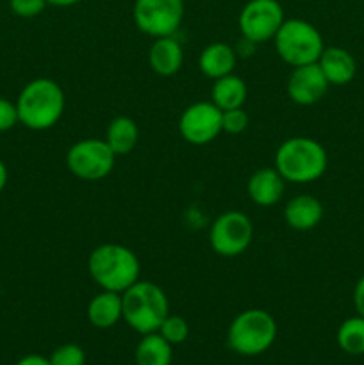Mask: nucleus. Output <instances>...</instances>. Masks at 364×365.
Instances as JSON below:
<instances>
[{"label": "nucleus", "instance_id": "nucleus-22", "mask_svg": "<svg viewBox=\"0 0 364 365\" xmlns=\"http://www.w3.org/2000/svg\"><path fill=\"white\" fill-rule=\"evenodd\" d=\"M338 346L353 356L364 355V317L353 316L343 321L338 328Z\"/></svg>", "mask_w": 364, "mask_h": 365}, {"label": "nucleus", "instance_id": "nucleus-8", "mask_svg": "<svg viewBox=\"0 0 364 365\" xmlns=\"http://www.w3.org/2000/svg\"><path fill=\"white\" fill-rule=\"evenodd\" d=\"M132 20L153 39L173 36L184 20V0H134Z\"/></svg>", "mask_w": 364, "mask_h": 365}, {"label": "nucleus", "instance_id": "nucleus-1", "mask_svg": "<svg viewBox=\"0 0 364 365\" xmlns=\"http://www.w3.org/2000/svg\"><path fill=\"white\" fill-rule=\"evenodd\" d=\"M14 103L20 123L41 132L59 123L66 107V96L54 78L39 77L24 86Z\"/></svg>", "mask_w": 364, "mask_h": 365}, {"label": "nucleus", "instance_id": "nucleus-24", "mask_svg": "<svg viewBox=\"0 0 364 365\" xmlns=\"http://www.w3.org/2000/svg\"><path fill=\"white\" fill-rule=\"evenodd\" d=\"M49 362L50 365H84L86 353L77 344H63L54 349Z\"/></svg>", "mask_w": 364, "mask_h": 365}, {"label": "nucleus", "instance_id": "nucleus-13", "mask_svg": "<svg viewBox=\"0 0 364 365\" xmlns=\"http://www.w3.org/2000/svg\"><path fill=\"white\" fill-rule=\"evenodd\" d=\"M284 189L285 180L275 168H261L246 182V195L259 207L277 205L284 196Z\"/></svg>", "mask_w": 364, "mask_h": 365}, {"label": "nucleus", "instance_id": "nucleus-15", "mask_svg": "<svg viewBox=\"0 0 364 365\" xmlns=\"http://www.w3.org/2000/svg\"><path fill=\"white\" fill-rule=\"evenodd\" d=\"M316 63L330 86H346L355 78V59L341 46H325Z\"/></svg>", "mask_w": 364, "mask_h": 365}, {"label": "nucleus", "instance_id": "nucleus-16", "mask_svg": "<svg viewBox=\"0 0 364 365\" xmlns=\"http://www.w3.org/2000/svg\"><path fill=\"white\" fill-rule=\"evenodd\" d=\"M148 64L153 73L161 77H173L184 64V50L175 36L153 39L148 50Z\"/></svg>", "mask_w": 364, "mask_h": 365}, {"label": "nucleus", "instance_id": "nucleus-11", "mask_svg": "<svg viewBox=\"0 0 364 365\" xmlns=\"http://www.w3.org/2000/svg\"><path fill=\"white\" fill-rule=\"evenodd\" d=\"M178 132L189 145H209L223 132L221 130V110L211 100L191 103L181 114Z\"/></svg>", "mask_w": 364, "mask_h": 365}, {"label": "nucleus", "instance_id": "nucleus-19", "mask_svg": "<svg viewBox=\"0 0 364 365\" xmlns=\"http://www.w3.org/2000/svg\"><path fill=\"white\" fill-rule=\"evenodd\" d=\"M246 96H248V88H246L245 81L234 73L216 78L213 89H211V102L220 110L243 107L246 102Z\"/></svg>", "mask_w": 364, "mask_h": 365}, {"label": "nucleus", "instance_id": "nucleus-30", "mask_svg": "<svg viewBox=\"0 0 364 365\" xmlns=\"http://www.w3.org/2000/svg\"><path fill=\"white\" fill-rule=\"evenodd\" d=\"M7 178H9V173H7V166L2 159H0V192L6 189Z\"/></svg>", "mask_w": 364, "mask_h": 365}, {"label": "nucleus", "instance_id": "nucleus-18", "mask_svg": "<svg viewBox=\"0 0 364 365\" xmlns=\"http://www.w3.org/2000/svg\"><path fill=\"white\" fill-rule=\"evenodd\" d=\"M120 319H123V305L121 294L113 291H100L93 296L88 305V321L98 330L113 328Z\"/></svg>", "mask_w": 364, "mask_h": 365}, {"label": "nucleus", "instance_id": "nucleus-4", "mask_svg": "<svg viewBox=\"0 0 364 365\" xmlns=\"http://www.w3.org/2000/svg\"><path fill=\"white\" fill-rule=\"evenodd\" d=\"M123 319L138 334L146 335L159 330L170 316V302L157 284L139 278L134 285L121 292Z\"/></svg>", "mask_w": 364, "mask_h": 365}, {"label": "nucleus", "instance_id": "nucleus-12", "mask_svg": "<svg viewBox=\"0 0 364 365\" xmlns=\"http://www.w3.org/2000/svg\"><path fill=\"white\" fill-rule=\"evenodd\" d=\"M328 81L318 63L293 68L288 77V96L296 106H314L327 95Z\"/></svg>", "mask_w": 364, "mask_h": 365}, {"label": "nucleus", "instance_id": "nucleus-26", "mask_svg": "<svg viewBox=\"0 0 364 365\" xmlns=\"http://www.w3.org/2000/svg\"><path fill=\"white\" fill-rule=\"evenodd\" d=\"M46 6V0H9V9L20 18L39 16Z\"/></svg>", "mask_w": 364, "mask_h": 365}, {"label": "nucleus", "instance_id": "nucleus-9", "mask_svg": "<svg viewBox=\"0 0 364 365\" xmlns=\"http://www.w3.org/2000/svg\"><path fill=\"white\" fill-rule=\"evenodd\" d=\"M253 241V223L245 212L227 210L213 221L209 245L220 257H238L250 248Z\"/></svg>", "mask_w": 364, "mask_h": 365}, {"label": "nucleus", "instance_id": "nucleus-3", "mask_svg": "<svg viewBox=\"0 0 364 365\" xmlns=\"http://www.w3.org/2000/svg\"><path fill=\"white\" fill-rule=\"evenodd\" d=\"M328 155L325 146L313 138H289L275 152L273 168L285 182L310 184L327 171Z\"/></svg>", "mask_w": 364, "mask_h": 365}, {"label": "nucleus", "instance_id": "nucleus-14", "mask_svg": "<svg viewBox=\"0 0 364 365\" xmlns=\"http://www.w3.org/2000/svg\"><path fill=\"white\" fill-rule=\"evenodd\" d=\"M323 203L313 195H298L284 207V220L296 232H309L323 220Z\"/></svg>", "mask_w": 364, "mask_h": 365}, {"label": "nucleus", "instance_id": "nucleus-23", "mask_svg": "<svg viewBox=\"0 0 364 365\" xmlns=\"http://www.w3.org/2000/svg\"><path fill=\"white\" fill-rule=\"evenodd\" d=\"M157 334H159L164 341L170 342L171 346L182 344L189 335V324L184 317L171 316L170 314V316L163 321V324L159 327Z\"/></svg>", "mask_w": 364, "mask_h": 365}, {"label": "nucleus", "instance_id": "nucleus-31", "mask_svg": "<svg viewBox=\"0 0 364 365\" xmlns=\"http://www.w3.org/2000/svg\"><path fill=\"white\" fill-rule=\"evenodd\" d=\"M79 2H81V0H46V4L54 7H71Z\"/></svg>", "mask_w": 364, "mask_h": 365}, {"label": "nucleus", "instance_id": "nucleus-17", "mask_svg": "<svg viewBox=\"0 0 364 365\" xmlns=\"http://www.w3.org/2000/svg\"><path fill=\"white\" fill-rule=\"evenodd\" d=\"M236 63H238V52L231 45L221 41L207 45L198 57L200 71L211 81L234 73Z\"/></svg>", "mask_w": 364, "mask_h": 365}, {"label": "nucleus", "instance_id": "nucleus-28", "mask_svg": "<svg viewBox=\"0 0 364 365\" xmlns=\"http://www.w3.org/2000/svg\"><path fill=\"white\" fill-rule=\"evenodd\" d=\"M353 307L357 310V316L364 317V274L357 280L353 287Z\"/></svg>", "mask_w": 364, "mask_h": 365}, {"label": "nucleus", "instance_id": "nucleus-6", "mask_svg": "<svg viewBox=\"0 0 364 365\" xmlns=\"http://www.w3.org/2000/svg\"><path fill=\"white\" fill-rule=\"evenodd\" d=\"M273 45L278 57L291 68L316 63L325 48L321 32L302 18L284 20L275 34Z\"/></svg>", "mask_w": 364, "mask_h": 365}, {"label": "nucleus", "instance_id": "nucleus-10", "mask_svg": "<svg viewBox=\"0 0 364 365\" xmlns=\"http://www.w3.org/2000/svg\"><path fill=\"white\" fill-rule=\"evenodd\" d=\"M284 20V7L278 0H248L239 13L238 25L243 39L261 45L273 41Z\"/></svg>", "mask_w": 364, "mask_h": 365}, {"label": "nucleus", "instance_id": "nucleus-20", "mask_svg": "<svg viewBox=\"0 0 364 365\" xmlns=\"http://www.w3.org/2000/svg\"><path fill=\"white\" fill-rule=\"evenodd\" d=\"M106 143L118 155H128L139 143V127L132 118L116 116L106 128Z\"/></svg>", "mask_w": 364, "mask_h": 365}, {"label": "nucleus", "instance_id": "nucleus-29", "mask_svg": "<svg viewBox=\"0 0 364 365\" xmlns=\"http://www.w3.org/2000/svg\"><path fill=\"white\" fill-rule=\"evenodd\" d=\"M14 365H50L49 359H45V356L41 355H27L24 356V359L18 360Z\"/></svg>", "mask_w": 364, "mask_h": 365}, {"label": "nucleus", "instance_id": "nucleus-21", "mask_svg": "<svg viewBox=\"0 0 364 365\" xmlns=\"http://www.w3.org/2000/svg\"><path fill=\"white\" fill-rule=\"evenodd\" d=\"M171 359H173L171 344L164 341L157 331L143 335L134 353L136 365H171Z\"/></svg>", "mask_w": 364, "mask_h": 365}, {"label": "nucleus", "instance_id": "nucleus-7", "mask_svg": "<svg viewBox=\"0 0 364 365\" xmlns=\"http://www.w3.org/2000/svg\"><path fill=\"white\" fill-rule=\"evenodd\" d=\"M116 153L106 139H81L66 152V166L71 175L86 182H98L109 177L114 170Z\"/></svg>", "mask_w": 364, "mask_h": 365}, {"label": "nucleus", "instance_id": "nucleus-2", "mask_svg": "<svg viewBox=\"0 0 364 365\" xmlns=\"http://www.w3.org/2000/svg\"><path fill=\"white\" fill-rule=\"evenodd\" d=\"M88 271L91 280L102 291L125 292L139 280L141 264L131 248L116 242L96 246L88 257Z\"/></svg>", "mask_w": 364, "mask_h": 365}, {"label": "nucleus", "instance_id": "nucleus-25", "mask_svg": "<svg viewBox=\"0 0 364 365\" xmlns=\"http://www.w3.org/2000/svg\"><path fill=\"white\" fill-rule=\"evenodd\" d=\"M250 118L243 107L231 110H221V130L231 135L243 134L248 128Z\"/></svg>", "mask_w": 364, "mask_h": 365}, {"label": "nucleus", "instance_id": "nucleus-27", "mask_svg": "<svg viewBox=\"0 0 364 365\" xmlns=\"http://www.w3.org/2000/svg\"><path fill=\"white\" fill-rule=\"evenodd\" d=\"M20 123L16 103L0 96V132H7Z\"/></svg>", "mask_w": 364, "mask_h": 365}, {"label": "nucleus", "instance_id": "nucleus-5", "mask_svg": "<svg viewBox=\"0 0 364 365\" xmlns=\"http://www.w3.org/2000/svg\"><path fill=\"white\" fill-rule=\"evenodd\" d=\"M277 339V321L263 309H248L232 319L227 331V344L243 356H257L273 346Z\"/></svg>", "mask_w": 364, "mask_h": 365}]
</instances>
